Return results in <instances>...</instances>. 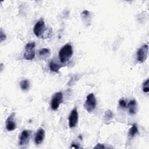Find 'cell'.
I'll return each instance as SVG.
<instances>
[{
    "label": "cell",
    "mask_w": 149,
    "mask_h": 149,
    "mask_svg": "<svg viewBox=\"0 0 149 149\" xmlns=\"http://www.w3.org/2000/svg\"><path fill=\"white\" fill-rule=\"evenodd\" d=\"M30 137V132L28 130H23L19 136V146L21 147H24L26 146L29 143Z\"/></svg>",
    "instance_id": "cell-8"
},
{
    "label": "cell",
    "mask_w": 149,
    "mask_h": 149,
    "mask_svg": "<svg viewBox=\"0 0 149 149\" xmlns=\"http://www.w3.org/2000/svg\"><path fill=\"white\" fill-rule=\"evenodd\" d=\"M137 133H139V130L137 126L136 123H134L132 126L129 129L128 132V137L129 139L133 138Z\"/></svg>",
    "instance_id": "cell-14"
},
{
    "label": "cell",
    "mask_w": 149,
    "mask_h": 149,
    "mask_svg": "<svg viewBox=\"0 0 149 149\" xmlns=\"http://www.w3.org/2000/svg\"><path fill=\"white\" fill-rule=\"evenodd\" d=\"M105 147L104 146V144H100V143H98L94 147V148H105Z\"/></svg>",
    "instance_id": "cell-21"
},
{
    "label": "cell",
    "mask_w": 149,
    "mask_h": 149,
    "mask_svg": "<svg viewBox=\"0 0 149 149\" xmlns=\"http://www.w3.org/2000/svg\"><path fill=\"white\" fill-rule=\"evenodd\" d=\"M20 87L22 90L26 91V90H29V88L30 87L29 81L26 79L23 80L21 81V82L20 83Z\"/></svg>",
    "instance_id": "cell-16"
},
{
    "label": "cell",
    "mask_w": 149,
    "mask_h": 149,
    "mask_svg": "<svg viewBox=\"0 0 149 149\" xmlns=\"http://www.w3.org/2000/svg\"><path fill=\"white\" fill-rule=\"evenodd\" d=\"M143 91L144 93H148L149 91V80L147 79L143 82Z\"/></svg>",
    "instance_id": "cell-17"
},
{
    "label": "cell",
    "mask_w": 149,
    "mask_h": 149,
    "mask_svg": "<svg viewBox=\"0 0 149 149\" xmlns=\"http://www.w3.org/2000/svg\"><path fill=\"white\" fill-rule=\"evenodd\" d=\"M96 105L97 100L95 97L94 93H91L87 96L86 101L84 104V107L87 112H91L95 108Z\"/></svg>",
    "instance_id": "cell-2"
},
{
    "label": "cell",
    "mask_w": 149,
    "mask_h": 149,
    "mask_svg": "<svg viewBox=\"0 0 149 149\" xmlns=\"http://www.w3.org/2000/svg\"><path fill=\"white\" fill-rule=\"evenodd\" d=\"M89 12L87 10H84V11H83L81 13V17L83 19H86L87 17H88L89 16Z\"/></svg>",
    "instance_id": "cell-20"
},
{
    "label": "cell",
    "mask_w": 149,
    "mask_h": 149,
    "mask_svg": "<svg viewBox=\"0 0 149 149\" xmlns=\"http://www.w3.org/2000/svg\"><path fill=\"white\" fill-rule=\"evenodd\" d=\"M148 45L147 44L143 45L137 51V60L138 62H144L148 56Z\"/></svg>",
    "instance_id": "cell-5"
},
{
    "label": "cell",
    "mask_w": 149,
    "mask_h": 149,
    "mask_svg": "<svg viewBox=\"0 0 149 149\" xmlns=\"http://www.w3.org/2000/svg\"><path fill=\"white\" fill-rule=\"evenodd\" d=\"M118 102H119V105L120 107H122L123 108L127 107V104H126V102L125 101V100L120 99V100H119Z\"/></svg>",
    "instance_id": "cell-18"
},
{
    "label": "cell",
    "mask_w": 149,
    "mask_h": 149,
    "mask_svg": "<svg viewBox=\"0 0 149 149\" xmlns=\"http://www.w3.org/2000/svg\"><path fill=\"white\" fill-rule=\"evenodd\" d=\"M14 116H15V113L13 112L8 117V118L6 120V122H5L6 129L8 131H10V132L13 131L16 127V125L14 119Z\"/></svg>",
    "instance_id": "cell-9"
},
{
    "label": "cell",
    "mask_w": 149,
    "mask_h": 149,
    "mask_svg": "<svg viewBox=\"0 0 149 149\" xmlns=\"http://www.w3.org/2000/svg\"><path fill=\"white\" fill-rule=\"evenodd\" d=\"M127 107L129 109V113L130 115H134L136 112V108H137L136 101L135 100H132L130 101L127 105Z\"/></svg>",
    "instance_id": "cell-11"
},
{
    "label": "cell",
    "mask_w": 149,
    "mask_h": 149,
    "mask_svg": "<svg viewBox=\"0 0 149 149\" xmlns=\"http://www.w3.org/2000/svg\"><path fill=\"white\" fill-rule=\"evenodd\" d=\"M51 55L50 50L48 48H42L38 51V56L41 59H45Z\"/></svg>",
    "instance_id": "cell-13"
},
{
    "label": "cell",
    "mask_w": 149,
    "mask_h": 149,
    "mask_svg": "<svg viewBox=\"0 0 149 149\" xmlns=\"http://www.w3.org/2000/svg\"><path fill=\"white\" fill-rule=\"evenodd\" d=\"M35 47L36 44L34 42H28L26 46L24 52V58L28 61L33 60L35 57Z\"/></svg>",
    "instance_id": "cell-3"
},
{
    "label": "cell",
    "mask_w": 149,
    "mask_h": 149,
    "mask_svg": "<svg viewBox=\"0 0 149 149\" xmlns=\"http://www.w3.org/2000/svg\"><path fill=\"white\" fill-rule=\"evenodd\" d=\"M113 118V113L112 111L108 109L105 112L104 115V122L105 124H109Z\"/></svg>",
    "instance_id": "cell-12"
},
{
    "label": "cell",
    "mask_w": 149,
    "mask_h": 149,
    "mask_svg": "<svg viewBox=\"0 0 149 149\" xmlns=\"http://www.w3.org/2000/svg\"><path fill=\"white\" fill-rule=\"evenodd\" d=\"M63 100V95L62 92L56 93L52 97L51 100V108L55 111L56 110L59 105L61 104Z\"/></svg>",
    "instance_id": "cell-6"
},
{
    "label": "cell",
    "mask_w": 149,
    "mask_h": 149,
    "mask_svg": "<svg viewBox=\"0 0 149 149\" xmlns=\"http://www.w3.org/2000/svg\"><path fill=\"white\" fill-rule=\"evenodd\" d=\"M49 69L51 71L57 73V72H58L59 70L62 67V66L61 65L57 63H55V62L52 61L49 63Z\"/></svg>",
    "instance_id": "cell-15"
},
{
    "label": "cell",
    "mask_w": 149,
    "mask_h": 149,
    "mask_svg": "<svg viewBox=\"0 0 149 149\" xmlns=\"http://www.w3.org/2000/svg\"><path fill=\"white\" fill-rule=\"evenodd\" d=\"M45 136V130L42 128H39L34 136V142L36 144H41Z\"/></svg>",
    "instance_id": "cell-10"
},
{
    "label": "cell",
    "mask_w": 149,
    "mask_h": 149,
    "mask_svg": "<svg viewBox=\"0 0 149 149\" xmlns=\"http://www.w3.org/2000/svg\"><path fill=\"white\" fill-rule=\"evenodd\" d=\"M80 147L78 144H76L75 143H72V147L71 148H79Z\"/></svg>",
    "instance_id": "cell-22"
},
{
    "label": "cell",
    "mask_w": 149,
    "mask_h": 149,
    "mask_svg": "<svg viewBox=\"0 0 149 149\" xmlns=\"http://www.w3.org/2000/svg\"><path fill=\"white\" fill-rule=\"evenodd\" d=\"M79 114L76 108H73L69 116V126L70 128L75 127L78 122Z\"/></svg>",
    "instance_id": "cell-7"
},
{
    "label": "cell",
    "mask_w": 149,
    "mask_h": 149,
    "mask_svg": "<svg viewBox=\"0 0 149 149\" xmlns=\"http://www.w3.org/2000/svg\"><path fill=\"white\" fill-rule=\"evenodd\" d=\"M6 38V34L3 32L2 30L1 29V31H0V41L2 42L3 41L5 40Z\"/></svg>",
    "instance_id": "cell-19"
},
{
    "label": "cell",
    "mask_w": 149,
    "mask_h": 149,
    "mask_svg": "<svg viewBox=\"0 0 149 149\" xmlns=\"http://www.w3.org/2000/svg\"><path fill=\"white\" fill-rule=\"evenodd\" d=\"M45 31V26L44 20L41 18L34 25L33 28V31L36 36L39 38H44V32Z\"/></svg>",
    "instance_id": "cell-4"
},
{
    "label": "cell",
    "mask_w": 149,
    "mask_h": 149,
    "mask_svg": "<svg viewBox=\"0 0 149 149\" xmlns=\"http://www.w3.org/2000/svg\"><path fill=\"white\" fill-rule=\"evenodd\" d=\"M73 54V49L70 44L65 45L59 52V58L61 62L65 63L68 62Z\"/></svg>",
    "instance_id": "cell-1"
}]
</instances>
